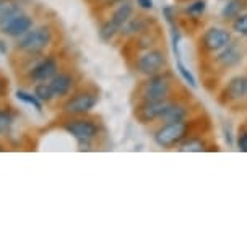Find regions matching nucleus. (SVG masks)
Segmentation results:
<instances>
[{
  "label": "nucleus",
  "mask_w": 247,
  "mask_h": 248,
  "mask_svg": "<svg viewBox=\"0 0 247 248\" xmlns=\"http://www.w3.org/2000/svg\"><path fill=\"white\" fill-rule=\"evenodd\" d=\"M176 81L169 72H163L153 77H147L138 88L140 101H166L174 97Z\"/></svg>",
  "instance_id": "1"
},
{
  "label": "nucleus",
  "mask_w": 247,
  "mask_h": 248,
  "mask_svg": "<svg viewBox=\"0 0 247 248\" xmlns=\"http://www.w3.org/2000/svg\"><path fill=\"white\" fill-rule=\"evenodd\" d=\"M190 122L181 120V122H165L156 128L153 133V140L160 148L171 149L179 146L185 138L190 135Z\"/></svg>",
  "instance_id": "2"
},
{
  "label": "nucleus",
  "mask_w": 247,
  "mask_h": 248,
  "mask_svg": "<svg viewBox=\"0 0 247 248\" xmlns=\"http://www.w3.org/2000/svg\"><path fill=\"white\" fill-rule=\"evenodd\" d=\"M50 43H52V30L49 26H36L31 28L26 34L18 37L16 49L25 54L36 55L41 54L44 49H48Z\"/></svg>",
  "instance_id": "3"
},
{
  "label": "nucleus",
  "mask_w": 247,
  "mask_h": 248,
  "mask_svg": "<svg viewBox=\"0 0 247 248\" xmlns=\"http://www.w3.org/2000/svg\"><path fill=\"white\" fill-rule=\"evenodd\" d=\"M135 72L143 77H153V75L166 72L167 57L163 49H145L133 62Z\"/></svg>",
  "instance_id": "4"
},
{
  "label": "nucleus",
  "mask_w": 247,
  "mask_h": 248,
  "mask_svg": "<svg viewBox=\"0 0 247 248\" xmlns=\"http://www.w3.org/2000/svg\"><path fill=\"white\" fill-rule=\"evenodd\" d=\"M64 130L77 140L80 149H83V146H90V143L93 140H96L98 135H99L98 124L95 120L86 119L85 115L67 120L64 124Z\"/></svg>",
  "instance_id": "5"
},
{
  "label": "nucleus",
  "mask_w": 247,
  "mask_h": 248,
  "mask_svg": "<svg viewBox=\"0 0 247 248\" xmlns=\"http://www.w3.org/2000/svg\"><path fill=\"white\" fill-rule=\"evenodd\" d=\"M232 43L231 32L220 26H212L200 36V47L205 54L216 55Z\"/></svg>",
  "instance_id": "6"
},
{
  "label": "nucleus",
  "mask_w": 247,
  "mask_h": 248,
  "mask_svg": "<svg viewBox=\"0 0 247 248\" xmlns=\"http://www.w3.org/2000/svg\"><path fill=\"white\" fill-rule=\"evenodd\" d=\"M98 104V96L93 91H80L70 96L64 104V114L68 117H82L95 109Z\"/></svg>",
  "instance_id": "7"
},
{
  "label": "nucleus",
  "mask_w": 247,
  "mask_h": 248,
  "mask_svg": "<svg viewBox=\"0 0 247 248\" xmlns=\"http://www.w3.org/2000/svg\"><path fill=\"white\" fill-rule=\"evenodd\" d=\"M172 99L174 97L166 101H140L135 107V117L140 124H153L155 120H161L163 114L166 112Z\"/></svg>",
  "instance_id": "8"
},
{
  "label": "nucleus",
  "mask_w": 247,
  "mask_h": 248,
  "mask_svg": "<svg viewBox=\"0 0 247 248\" xmlns=\"http://www.w3.org/2000/svg\"><path fill=\"white\" fill-rule=\"evenodd\" d=\"M223 99L228 104H244L247 102V75H237L231 78L223 88Z\"/></svg>",
  "instance_id": "9"
},
{
  "label": "nucleus",
  "mask_w": 247,
  "mask_h": 248,
  "mask_svg": "<svg viewBox=\"0 0 247 248\" xmlns=\"http://www.w3.org/2000/svg\"><path fill=\"white\" fill-rule=\"evenodd\" d=\"M33 28V18L25 13H18V15L12 16L10 20H7L5 23L0 25V31L2 34H5L8 37H21L23 34H26Z\"/></svg>",
  "instance_id": "10"
},
{
  "label": "nucleus",
  "mask_w": 247,
  "mask_h": 248,
  "mask_svg": "<svg viewBox=\"0 0 247 248\" xmlns=\"http://www.w3.org/2000/svg\"><path fill=\"white\" fill-rule=\"evenodd\" d=\"M55 73H59V62L54 57H46L31 68L30 79L34 83L49 81Z\"/></svg>",
  "instance_id": "11"
},
{
  "label": "nucleus",
  "mask_w": 247,
  "mask_h": 248,
  "mask_svg": "<svg viewBox=\"0 0 247 248\" xmlns=\"http://www.w3.org/2000/svg\"><path fill=\"white\" fill-rule=\"evenodd\" d=\"M48 83L54 93V97H65L70 94L73 85H75V78H73L72 73L59 72V73H55Z\"/></svg>",
  "instance_id": "12"
},
{
  "label": "nucleus",
  "mask_w": 247,
  "mask_h": 248,
  "mask_svg": "<svg viewBox=\"0 0 247 248\" xmlns=\"http://www.w3.org/2000/svg\"><path fill=\"white\" fill-rule=\"evenodd\" d=\"M242 60V49L236 43H231L228 47H225L221 52H218L215 55V62L218 67H221L223 70L236 67L237 63H241Z\"/></svg>",
  "instance_id": "13"
},
{
  "label": "nucleus",
  "mask_w": 247,
  "mask_h": 248,
  "mask_svg": "<svg viewBox=\"0 0 247 248\" xmlns=\"http://www.w3.org/2000/svg\"><path fill=\"white\" fill-rule=\"evenodd\" d=\"M190 115V106L187 102L179 101V99H172L167 106L166 112L161 117V124L165 122H181V120H189Z\"/></svg>",
  "instance_id": "14"
},
{
  "label": "nucleus",
  "mask_w": 247,
  "mask_h": 248,
  "mask_svg": "<svg viewBox=\"0 0 247 248\" xmlns=\"http://www.w3.org/2000/svg\"><path fill=\"white\" fill-rule=\"evenodd\" d=\"M150 30V20L147 16H132L130 20L125 23L120 30V34L122 36H140L145 31Z\"/></svg>",
  "instance_id": "15"
},
{
  "label": "nucleus",
  "mask_w": 247,
  "mask_h": 248,
  "mask_svg": "<svg viewBox=\"0 0 247 248\" xmlns=\"http://www.w3.org/2000/svg\"><path fill=\"white\" fill-rule=\"evenodd\" d=\"M132 15H133L132 2H129V0H124V2L117 3V7L114 8L113 15L109 16V20L114 21L115 25H117L120 30H122V26L130 20V18H132Z\"/></svg>",
  "instance_id": "16"
},
{
  "label": "nucleus",
  "mask_w": 247,
  "mask_h": 248,
  "mask_svg": "<svg viewBox=\"0 0 247 248\" xmlns=\"http://www.w3.org/2000/svg\"><path fill=\"white\" fill-rule=\"evenodd\" d=\"M207 148L208 143L202 137H190V135L178 146L181 153H202Z\"/></svg>",
  "instance_id": "17"
},
{
  "label": "nucleus",
  "mask_w": 247,
  "mask_h": 248,
  "mask_svg": "<svg viewBox=\"0 0 247 248\" xmlns=\"http://www.w3.org/2000/svg\"><path fill=\"white\" fill-rule=\"evenodd\" d=\"M242 8H244V0H228L221 10V16L232 21L239 13H242Z\"/></svg>",
  "instance_id": "18"
},
{
  "label": "nucleus",
  "mask_w": 247,
  "mask_h": 248,
  "mask_svg": "<svg viewBox=\"0 0 247 248\" xmlns=\"http://www.w3.org/2000/svg\"><path fill=\"white\" fill-rule=\"evenodd\" d=\"M117 34H120V28L111 20L104 21L99 28V37L104 41V43H111V41H114Z\"/></svg>",
  "instance_id": "19"
},
{
  "label": "nucleus",
  "mask_w": 247,
  "mask_h": 248,
  "mask_svg": "<svg viewBox=\"0 0 247 248\" xmlns=\"http://www.w3.org/2000/svg\"><path fill=\"white\" fill-rule=\"evenodd\" d=\"M34 96L43 102H50L54 99V93L50 90L49 83L48 81H41V83H36L34 85Z\"/></svg>",
  "instance_id": "20"
},
{
  "label": "nucleus",
  "mask_w": 247,
  "mask_h": 248,
  "mask_svg": "<svg viewBox=\"0 0 247 248\" xmlns=\"http://www.w3.org/2000/svg\"><path fill=\"white\" fill-rule=\"evenodd\" d=\"M205 10H207V0H194V2L187 3V7L184 8V13L190 18H198L203 15Z\"/></svg>",
  "instance_id": "21"
},
{
  "label": "nucleus",
  "mask_w": 247,
  "mask_h": 248,
  "mask_svg": "<svg viewBox=\"0 0 247 248\" xmlns=\"http://www.w3.org/2000/svg\"><path fill=\"white\" fill-rule=\"evenodd\" d=\"M18 13H21V8L16 5V3H2L0 2V25L2 23H5L7 20H10L12 16L18 15Z\"/></svg>",
  "instance_id": "22"
},
{
  "label": "nucleus",
  "mask_w": 247,
  "mask_h": 248,
  "mask_svg": "<svg viewBox=\"0 0 247 248\" xmlns=\"http://www.w3.org/2000/svg\"><path fill=\"white\" fill-rule=\"evenodd\" d=\"M16 99L21 101V102H25V104H28V106L34 107V109L38 110V112L43 110V102H41L38 97L34 96V93H26V91L18 90L16 91Z\"/></svg>",
  "instance_id": "23"
},
{
  "label": "nucleus",
  "mask_w": 247,
  "mask_h": 248,
  "mask_svg": "<svg viewBox=\"0 0 247 248\" xmlns=\"http://www.w3.org/2000/svg\"><path fill=\"white\" fill-rule=\"evenodd\" d=\"M231 30L236 32L237 36L247 37V12L239 13L231 23Z\"/></svg>",
  "instance_id": "24"
},
{
  "label": "nucleus",
  "mask_w": 247,
  "mask_h": 248,
  "mask_svg": "<svg viewBox=\"0 0 247 248\" xmlns=\"http://www.w3.org/2000/svg\"><path fill=\"white\" fill-rule=\"evenodd\" d=\"M178 73L184 79V83H187L190 88H197V79H195L194 73L182 63V60H178Z\"/></svg>",
  "instance_id": "25"
},
{
  "label": "nucleus",
  "mask_w": 247,
  "mask_h": 248,
  "mask_svg": "<svg viewBox=\"0 0 247 248\" xmlns=\"http://www.w3.org/2000/svg\"><path fill=\"white\" fill-rule=\"evenodd\" d=\"M12 122H13V119H12V114H10V112L0 109V135L7 133L8 130H10Z\"/></svg>",
  "instance_id": "26"
},
{
  "label": "nucleus",
  "mask_w": 247,
  "mask_h": 248,
  "mask_svg": "<svg viewBox=\"0 0 247 248\" xmlns=\"http://www.w3.org/2000/svg\"><path fill=\"white\" fill-rule=\"evenodd\" d=\"M237 149L242 153H247V130H242L237 135Z\"/></svg>",
  "instance_id": "27"
},
{
  "label": "nucleus",
  "mask_w": 247,
  "mask_h": 248,
  "mask_svg": "<svg viewBox=\"0 0 247 248\" xmlns=\"http://www.w3.org/2000/svg\"><path fill=\"white\" fill-rule=\"evenodd\" d=\"M137 2V7L142 8V10H151L153 8V0H135Z\"/></svg>",
  "instance_id": "28"
},
{
  "label": "nucleus",
  "mask_w": 247,
  "mask_h": 248,
  "mask_svg": "<svg viewBox=\"0 0 247 248\" xmlns=\"http://www.w3.org/2000/svg\"><path fill=\"white\" fill-rule=\"evenodd\" d=\"M101 2H102V5H106V7H113V5H117L120 2H124V0H101Z\"/></svg>",
  "instance_id": "29"
},
{
  "label": "nucleus",
  "mask_w": 247,
  "mask_h": 248,
  "mask_svg": "<svg viewBox=\"0 0 247 248\" xmlns=\"http://www.w3.org/2000/svg\"><path fill=\"white\" fill-rule=\"evenodd\" d=\"M3 93V85H2V81H0V94Z\"/></svg>",
  "instance_id": "30"
},
{
  "label": "nucleus",
  "mask_w": 247,
  "mask_h": 248,
  "mask_svg": "<svg viewBox=\"0 0 247 248\" xmlns=\"http://www.w3.org/2000/svg\"><path fill=\"white\" fill-rule=\"evenodd\" d=\"M2 151H3V148H2V146H0V153H2Z\"/></svg>",
  "instance_id": "31"
}]
</instances>
